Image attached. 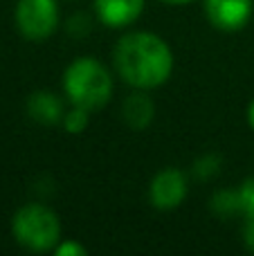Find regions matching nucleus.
Wrapping results in <instances>:
<instances>
[{
  "mask_svg": "<svg viewBox=\"0 0 254 256\" xmlns=\"http://www.w3.org/2000/svg\"><path fill=\"white\" fill-rule=\"evenodd\" d=\"M115 68L128 86L151 90L169 81L174 72V54L160 36L151 32H133L117 43Z\"/></svg>",
  "mask_w": 254,
  "mask_h": 256,
  "instance_id": "1",
  "label": "nucleus"
},
{
  "mask_svg": "<svg viewBox=\"0 0 254 256\" xmlns=\"http://www.w3.org/2000/svg\"><path fill=\"white\" fill-rule=\"evenodd\" d=\"M63 90L72 106H81L92 112L110 102L112 79L104 63H99L97 58L81 56L68 66L63 74Z\"/></svg>",
  "mask_w": 254,
  "mask_h": 256,
  "instance_id": "2",
  "label": "nucleus"
},
{
  "mask_svg": "<svg viewBox=\"0 0 254 256\" xmlns=\"http://www.w3.org/2000/svg\"><path fill=\"white\" fill-rule=\"evenodd\" d=\"M12 234L16 243L30 252H50L61 238V222L45 204L30 202L14 214Z\"/></svg>",
  "mask_w": 254,
  "mask_h": 256,
  "instance_id": "3",
  "label": "nucleus"
},
{
  "mask_svg": "<svg viewBox=\"0 0 254 256\" xmlns=\"http://www.w3.org/2000/svg\"><path fill=\"white\" fill-rule=\"evenodd\" d=\"M58 25V7L54 0H18L16 27L27 40L50 38Z\"/></svg>",
  "mask_w": 254,
  "mask_h": 256,
  "instance_id": "4",
  "label": "nucleus"
},
{
  "mask_svg": "<svg viewBox=\"0 0 254 256\" xmlns=\"http://www.w3.org/2000/svg\"><path fill=\"white\" fill-rule=\"evenodd\" d=\"M184 198H187V178L178 168H164L151 180L148 200L160 212L180 207L184 202Z\"/></svg>",
  "mask_w": 254,
  "mask_h": 256,
  "instance_id": "5",
  "label": "nucleus"
},
{
  "mask_svg": "<svg viewBox=\"0 0 254 256\" xmlns=\"http://www.w3.org/2000/svg\"><path fill=\"white\" fill-rule=\"evenodd\" d=\"M205 14L214 27L223 32H238L252 16V0H207Z\"/></svg>",
  "mask_w": 254,
  "mask_h": 256,
  "instance_id": "6",
  "label": "nucleus"
},
{
  "mask_svg": "<svg viewBox=\"0 0 254 256\" xmlns=\"http://www.w3.org/2000/svg\"><path fill=\"white\" fill-rule=\"evenodd\" d=\"M99 20L106 27H126L144 12V0H94Z\"/></svg>",
  "mask_w": 254,
  "mask_h": 256,
  "instance_id": "7",
  "label": "nucleus"
},
{
  "mask_svg": "<svg viewBox=\"0 0 254 256\" xmlns=\"http://www.w3.org/2000/svg\"><path fill=\"white\" fill-rule=\"evenodd\" d=\"M27 112L32 120H36L38 124H56L63 120L66 110L58 97H54L48 90H38L27 99Z\"/></svg>",
  "mask_w": 254,
  "mask_h": 256,
  "instance_id": "8",
  "label": "nucleus"
},
{
  "mask_svg": "<svg viewBox=\"0 0 254 256\" xmlns=\"http://www.w3.org/2000/svg\"><path fill=\"white\" fill-rule=\"evenodd\" d=\"M124 122L128 124L133 130H144L148 124L153 122L156 115V106H153L151 97L144 92H133L130 97L124 99Z\"/></svg>",
  "mask_w": 254,
  "mask_h": 256,
  "instance_id": "9",
  "label": "nucleus"
},
{
  "mask_svg": "<svg viewBox=\"0 0 254 256\" xmlns=\"http://www.w3.org/2000/svg\"><path fill=\"white\" fill-rule=\"evenodd\" d=\"M90 110H86V108L81 106H72V110H68L66 115H63V126H66L68 132H81L86 130V126H88V115Z\"/></svg>",
  "mask_w": 254,
  "mask_h": 256,
  "instance_id": "10",
  "label": "nucleus"
},
{
  "mask_svg": "<svg viewBox=\"0 0 254 256\" xmlns=\"http://www.w3.org/2000/svg\"><path fill=\"white\" fill-rule=\"evenodd\" d=\"M238 202H241V212L246 216H254V178L246 180L238 189Z\"/></svg>",
  "mask_w": 254,
  "mask_h": 256,
  "instance_id": "11",
  "label": "nucleus"
},
{
  "mask_svg": "<svg viewBox=\"0 0 254 256\" xmlns=\"http://www.w3.org/2000/svg\"><path fill=\"white\" fill-rule=\"evenodd\" d=\"M54 252L58 256H84L86 250L81 248L79 243H72V240H68V243H61L58 248H54Z\"/></svg>",
  "mask_w": 254,
  "mask_h": 256,
  "instance_id": "12",
  "label": "nucleus"
},
{
  "mask_svg": "<svg viewBox=\"0 0 254 256\" xmlns=\"http://www.w3.org/2000/svg\"><path fill=\"white\" fill-rule=\"evenodd\" d=\"M243 238H246V248L254 252V216H248L246 230H243Z\"/></svg>",
  "mask_w": 254,
  "mask_h": 256,
  "instance_id": "13",
  "label": "nucleus"
},
{
  "mask_svg": "<svg viewBox=\"0 0 254 256\" xmlns=\"http://www.w3.org/2000/svg\"><path fill=\"white\" fill-rule=\"evenodd\" d=\"M248 122H250V126H252V130H254V99H252L250 108H248Z\"/></svg>",
  "mask_w": 254,
  "mask_h": 256,
  "instance_id": "14",
  "label": "nucleus"
},
{
  "mask_svg": "<svg viewBox=\"0 0 254 256\" xmlns=\"http://www.w3.org/2000/svg\"><path fill=\"white\" fill-rule=\"evenodd\" d=\"M162 2H169V4H187V2H194V0H162Z\"/></svg>",
  "mask_w": 254,
  "mask_h": 256,
  "instance_id": "15",
  "label": "nucleus"
}]
</instances>
